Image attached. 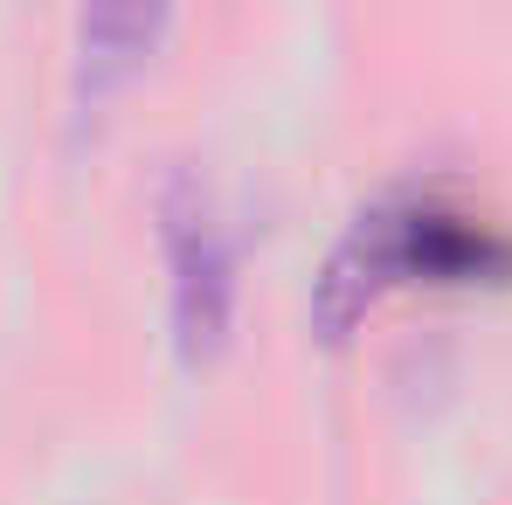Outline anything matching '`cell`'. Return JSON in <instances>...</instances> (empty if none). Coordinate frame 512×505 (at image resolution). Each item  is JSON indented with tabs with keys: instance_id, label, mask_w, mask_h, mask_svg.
<instances>
[{
	"instance_id": "obj_3",
	"label": "cell",
	"mask_w": 512,
	"mask_h": 505,
	"mask_svg": "<svg viewBox=\"0 0 512 505\" xmlns=\"http://www.w3.org/2000/svg\"><path fill=\"white\" fill-rule=\"evenodd\" d=\"M167 28V7H139V0H97L77 14V90H104L118 70H132Z\"/></svg>"
},
{
	"instance_id": "obj_1",
	"label": "cell",
	"mask_w": 512,
	"mask_h": 505,
	"mask_svg": "<svg viewBox=\"0 0 512 505\" xmlns=\"http://www.w3.org/2000/svg\"><path fill=\"white\" fill-rule=\"evenodd\" d=\"M492 270H512V236L499 215L443 187H395L367 201L326 250L312 277V312L326 333H346L388 277H492Z\"/></svg>"
},
{
	"instance_id": "obj_2",
	"label": "cell",
	"mask_w": 512,
	"mask_h": 505,
	"mask_svg": "<svg viewBox=\"0 0 512 505\" xmlns=\"http://www.w3.org/2000/svg\"><path fill=\"white\" fill-rule=\"evenodd\" d=\"M160 243H167V291H173V333L180 346H215L236 319V229L208 187V173L167 167L160 194Z\"/></svg>"
}]
</instances>
